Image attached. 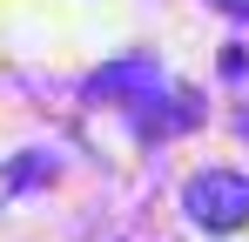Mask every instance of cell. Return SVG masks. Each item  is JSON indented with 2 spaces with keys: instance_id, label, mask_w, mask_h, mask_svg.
<instances>
[{
  "instance_id": "obj_2",
  "label": "cell",
  "mask_w": 249,
  "mask_h": 242,
  "mask_svg": "<svg viewBox=\"0 0 249 242\" xmlns=\"http://www.w3.org/2000/svg\"><path fill=\"white\" fill-rule=\"evenodd\" d=\"M155 94H162V68H155V54H122V61H108V68L88 74V101L155 108Z\"/></svg>"
},
{
  "instance_id": "obj_1",
  "label": "cell",
  "mask_w": 249,
  "mask_h": 242,
  "mask_svg": "<svg viewBox=\"0 0 249 242\" xmlns=\"http://www.w3.org/2000/svg\"><path fill=\"white\" fill-rule=\"evenodd\" d=\"M182 215L209 229V236H229V229H243L249 222V175L236 168H202V175H189L182 182Z\"/></svg>"
},
{
  "instance_id": "obj_3",
  "label": "cell",
  "mask_w": 249,
  "mask_h": 242,
  "mask_svg": "<svg viewBox=\"0 0 249 242\" xmlns=\"http://www.w3.org/2000/svg\"><path fill=\"white\" fill-rule=\"evenodd\" d=\"M41 175H54V161H47V155H20V168H14V182H41Z\"/></svg>"
}]
</instances>
